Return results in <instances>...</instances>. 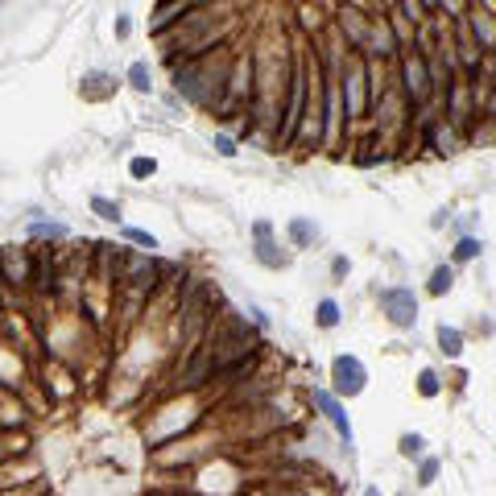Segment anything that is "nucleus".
Returning <instances> with one entry per match:
<instances>
[{
	"label": "nucleus",
	"instance_id": "nucleus-13",
	"mask_svg": "<svg viewBox=\"0 0 496 496\" xmlns=\"http://www.w3.org/2000/svg\"><path fill=\"white\" fill-rule=\"evenodd\" d=\"M186 8H190V4H182V0L157 4V8H153V17H149V33H153V37H166V29H170V25H182Z\"/></svg>",
	"mask_w": 496,
	"mask_h": 496
},
{
	"label": "nucleus",
	"instance_id": "nucleus-6",
	"mask_svg": "<svg viewBox=\"0 0 496 496\" xmlns=\"http://www.w3.org/2000/svg\"><path fill=\"white\" fill-rule=\"evenodd\" d=\"M331 385H335V397H360L364 385H368V368L360 356L352 352H339L331 360Z\"/></svg>",
	"mask_w": 496,
	"mask_h": 496
},
{
	"label": "nucleus",
	"instance_id": "nucleus-10",
	"mask_svg": "<svg viewBox=\"0 0 496 496\" xmlns=\"http://www.w3.org/2000/svg\"><path fill=\"white\" fill-rule=\"evenodd\" d=\"M339 29H344V37H348V50H352V54H360V50H364V41H368L373 17H364V8H360V4H348V8H339Z\"/></svg>",
	"mask_w": 496,
	"mask_h": 496
},
{
	"label": "nucleus",
	"instance_id": "nucleus-29",
	"mask_svg": "<svg viewBox=\"0 0 496 496\" xmlns=\"http://www.w3.org/2000/svg\"><path fill=\"white\" fill-rule=\"evenodd\" d=\"M364 496H381V493H377V488H368V493H364Z\"/></svg>",
	"mask_w": 496,
	"mask_h": 496
},
{
	"label": "nucleus",
	"instance_id": "nucleus-8",
	"mask_svg": "<svg viewBox=\"0 0 496 496\" xmlns=\"http://www.w3.org/2000/svg\"><path fill=\"white\" fill-rule=\"evenodd\" d=\"M464 25H468V33H472V41H476V50H480V54H496V17H493V8H488V4H484V8H480V4H472Z\"/></svg>",
	"mask_w": 496,
	"mask_h": 496
},
{
	"label": "nucleus",
	"instance_id": "nucleus-17",
	"mask_svg": "<svg viewBox=\"0 0 496 496\" xmlns=\"http://www.w3.org/2000/svg\"><path fill=\"white\" fill-rule=\"evenodd\" d=\"M315 323H319L323 331H335V327H339V302H335V298H323L319 310H315Z\"/></svg>",
	"mask_w": 496,
	"mask_h": 496
},
{
	"label": "nucleus",
	"instance_id": "nucleus-27",
	"mask_svg": "<svg viewBox=\"0 0 496 496\" xmlns=\"http://www.w3.org/2000/svg\"><path fill=\"white\" fill-rule=\"evenodd\" d=\"M215 149H219L224 157H236V141H232V137H215Z\"/></svg>",
	"mask_w": 496,
	"mask_h": 496
},
{
	"label": "nucleus",
	"instance_id": "nucleus-24",
	"mask_svg": "<svg viewBox=\"0 0 496 496\" xmlns=\"http://www.w3.org/2000/svg\"><path fill=\"white\" fill-rule=\"evenodd\" d=\"M128 174H132V178H153V174H157V161H153V157H132V161H128Z\"/></svg>",
	"mask_w": 496,
	"mask_h": 496
},
{
	"label": "nucleus",
	"instance_id": "nucleus-9",
	"mask_svg": "<svg viewBox=\"0 0 496 496\" xmlns=\"http://www.w3.org/2000/svg\"><path fill=\"white\" fill-rule=\"evenodd\" d=\"M0 281L4 286H29L33 281V257L25 248H0Z\"/></svg>",
	"mask_w": 496,
	"mask_h": 496
},
{
	"label": "nucleus",
	"instance_id": "nucleus-11",
	"mask_svg": "<svg viewBox=\"0 0 496 496\" xmlns=\"http://www.w3.org/2000/svg\"><path fill=\"white\" fill-rule=\"evenodd\" d=\"M310 397H315V406L323 410V418L335 426V435L344 439V447H352V443H356V435H352V422H348V414H344L339 397H335V393H327V389H315Z\"/></svg>",
	"mask_w": 496,
	"mask_h": 496
},
{
	"label": "nucleus",
	"instance_id": "nucleus-26",
	"mask_svg": "<svg viewBox=\"0 0 496 496\" xmlns=\"http://www.w3.org/2000/svg\"><path fill=\"white\" fill-rule=\"evenodd\" d=\"M29 232H33V236H50V240H58V236H62L66 228H62V224H33Z\"/></svg>",
	"mask_w": 496,
	"mask_h": 496
},
{
	"label": "nucleus",
	"instance_id": "nucleus-21",
	"mask_svg": "<svg viewBox=\"0 0 496 496\" xmlns=\"http://www.w3.org/2000/svg\"><path fill=\"white\" fill-rule=\"evenodd\" d=\"M480 252H484V244H480L476 236H464V240L455 244V252H451V257H455V265H464V261H476Z\"/></svg>",
	"mask_w": 496,
	"mask_h": 496
},
{
	"label": "nucleus",
	"instance_id": "nucleus-14",
	"mask_svg": "<svg viewBox=\"0 0 496 496\" xmlns=\"http://www.w3.org/2000/svg\"><path fill=\"white\" fill-rule=\"evenodd\" d=\"M290 240H294V248H310V244L319 240V228L298 215V219H290Z\"/></svg>",
	"mask_w": 496,
	"mask_h": 496
},
{
	"label": "nucleus",
	"instance_id": "nucleus-12",
	"mask_svg": "<svg viewBox=\"0 0 496 496\" xmlns=\"http://www.w3.org/2000/svg\"><path fill=\"white\" fill-rule=\"evenodd\" d=\"M252 236H257V261L269 265V269H281V265H286V252H273V248H277V244H273V224H269V219H257V224H252Z\"/></svg>",
	"mask_w": 496,
	"mask_h": 496
},
{
	"label": "nucleus",
	"instance_id": "nucleus-3",
	"mask_svg": "<svg viewBox=\"0 0 496 496\" xmlns=\"http://www.w3.org/2000/svg\"><path fill=\"white\" fill-rule=\"evenodd\" d=\"M397 75H401V99L406 108H426V99L435 95V79H430V58L418 50H401L397 58Z\"/></svg>",
	"mask_w": 496,
	"mask_h": 496
},
{
	"label": "nucleus",
	"instance_id": "nucleus-28",
	"mask_svg": "<svg viewBox=\"0 0 496 496\" xmlns=\"http://www.w3.org/2000/svg\"><path fill=\"white\" fill-rule=\"evenodd\" d=\"M331 273H335V277H344V273H348V261H344V257H335V265H331Z\"/></svg>",
	"mask_w": 496,
	"mask_h": 496
},
{
	"label": "nucleus",
	"instance_id": "nucleus-23",
	"mask_svg": "<svg viewBox=\"0 0 496 496\" xmlns=\"http://www.w3.org/2000/svg\"><path fill=\"white\" fill-rule=\"evenodd\" d=\"M397 451H401L406 459H422V451H426V439H422V435H401Z\"/></svg>",
	"mask_w": 496,
	"mask_h": 496
},
{
	"label": "nucleus",
	"instance_id": "nucleus-2",
	"mask_svg": "<svg viewBox=\"0 0 496 496\" xmlns=\"http://www.w3.org/2000/svg\"><path fill=\"white\" fill-rule=\"evenodd\" d=\"M339 99H344V124L368 116V58L344 50L339 58Z\"/></svg>",
	"mask_w": 496,
	"mask_h": 496
},
{
	"label": "nucleus",
	"instance_id": "nucleus-19",
	"mask_svg": "<svg viewBox=\"0 0 496 496\" xmlns=\"http://www.w3.org/2000/svg\"><path fill=\"white\" fill-rule=\"evenodd\" d=\"M124 240H128V244H137V248H141V252H149V257L157 252V236H153V232H145V228H124Z\"/></svg>",
	"mask_w": 496,
	"mask_h": 496
},
{
	"label": "nucleus",
	"instance_id": "nucleus-16",
	"mask_svg": "<svg viewBox=\"0 0 496 496\" xmlns=\"http://www.w3.org/2000/svg\"><path fill=\"white\" fill-rule=\"evenodd\" d=\"M451 286H455V265H439V269L430 273V286H426V290H430L435 298H443V294H451Z\"/></svg>",
	"mask_w": 496,
	"mask_h": 496
},
{
	"label": "nucleus",
	"instance_id": "nucleus-1",
	"mask_svg": "<svg viewBox=\"0 0 496 496\" xmlns=\"http://www.w3.org/2000/svg\"><path fill=\"white\" fill-rule=\"evenodd\" d=\"M306 87H310L306 58H298V62H294V75H290V91H286L281 120H277V128H273V145H277V149H294V145H298V132H302V120H306Z\"/></svg>",
	"mask_w": 496,
	"mask_h": 496
},
{
	"label": "nucleus",
	"instance_id": "nucleus-5",
	"mask_svg": "<svg viewBox=\"0 0 496 496\" xmlns=\"http://www.w3.org/2000/svg\"><path fill=\"white\" fill-rule=\"evenodd\" d=\"M377 302H381L385 319H389L397 331H410V327L418 323V294H414L410 286H385V290L377 294Z\"/></svg>",
	"mask_w": 496,
	"mask_h": 496
},
{
	"label": "nucleus",
	"instance_id": "nucleus-22",
	"mask_svg": "<svg viewBox=\"0 0 496 496\" xmlns=\"http://www.w3.org/2000/svg\"><path fill=\"white\" fill-rule=\"evenodd\" d=\"M418 393H422V397H439V393H443V381H439L435 368H422V373H418Z\"/></svg>",
	"mask_w": 496,
	"mask_h": 496
},
{
	"label": "nucleus",
	"instance_id": "nucleus-18",
	"mask_svg": "<svg viewBox=\"0 0 496 496\" xmlns=\"http://www.w3.org/2000/svg\"><path fill=\"white\" fill-rule=\"evenodd\" d=\"M128 87H132V91H149V87H153L149 62H132V66H128Z\"/></svg>",
	"mask_w": 496,
	"mask_h": 496
},
{
	"label": "nucleus",
	"instance_id": "nucleus-15",
	"mask_svg": "<svg viewBox=\"0 0 496 496\" xmlns=\"http://www.w3.org/2000/svg\"><path fill=\"white\" fill-rule=\"evenodd\" d=\"M439 352L455 360V356L464 352V331H459V327H447V323H443V327H439Z\"/></svg>",
	"mask_w": 496,
	"mask_h": 496
},
{
	"label": "nucleus",
	"instance_id": "nucleus-20",
	"mask_svg": "<svg viewBox=\"0 0 496 496\" xmlns=\"http://www.w3.org/2000/svg\"><path fill=\"white\" fill-rule=\"evenodd\" d=\"M91 211H95L99 219H112V224H120V203H116V199H103V195H91Z\"/></svg>",
	"mask_w": 496,
	"mask_h": 496
},
{
	"label": "nucleus",
	"instance_id": "nucleus-7",
	"mask_svg": "<svg viewBox=\"0 0 496 496\" xmlns=\"http://www.w3.org/2000/svg\"><path fill=\"white\" fill-rule=\"evenodd\" d=\"M215 377V335L207 331L203 335V344L186 356V364H182V385L186 389H199V385H207Z\"/></svg>",
	"mask_w": 496,
	"mask_h": 496
},
{
	"label": "nucleus",
	"instance_id": "nucleus-4",
	"mask_svg": "<svg viewBox=\"0 0 496 496\" xmlns=\"http://www.w3.org/2000/svg\"><path fill=\"white\" fill-rule=\"evenodd\" d=\"M120 281L132 290V294H153L161 286V265L149 257V252H124L120 248Z\"/></svg>",
	"mask_w": 496,
	"mask_h": 496
},
{
	"label": "nucleus",
	"instance_id": "nucleus-25",
	"mask_svg": "<svg viewBox=\"0 0 496 496\" xmlns=\"http://www.w3.org/2000/svg\"><path fill=\"white\" fill-rule=\"evenodd\" d=\"M439 468H443L439 459H422V464H418V484H422V488H430V484H435V476H439Z\"/></svg>",
	"mask_w": 496,
	"mask_h": 496
}]
</instances>
